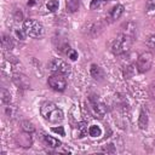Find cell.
Listing matches in <instances>:
<instances>
[{"label":"cell","instance_id":"obj_1","mask_svg":"<svg viewBox=\"0 0 155 155\" xmlns=\"http://www.w3.org/2000/svg\"><path fill=\"white\" fill-rule=\"evenodd\" d=\"M40 114L46 121H48L51 124H58L64 119L63 110L61 108H58L52 102L42 103L40 107Z\"/></svg>","mask_w":155,"mask_h":155},{"label":"cell","instance_id":"obj_2","mask_svg":"<svg viewBox=\"0 0 155 155\" xmlns=\"http://www.w3.org/2000/svg\"><path fill=\"white\" fill-rule=\"evenodd\" d=\"M132 42H133V38L127 35V34H124L121 33L111 44V52L115 54V56H121V54H125L130 51L131 46H132Z\"/></svg>","mask_w":155,"mask_h":155},{"label":"cell","instance_id":"obj_3","mask_svg":"<svg viewBox=\"0 0 155 155\" xmlns=\"http://www.w3.org/2000/svg\"><path fill=\"white\" fill-rule=\"evenodd\" d=\"M23 30H24L27 36H30L34 39L42 38L44 33H45L42 24L35 19H25L23 22Z\"/></svg>","mask_w":155,"mask_h":155},{"label":"cell","instance_id":"obj_4","mask_svg":"<svg viewBox=\"0 0 155 155\" xmlns=\"http://www.w3.org/2000/svg\"><path fill=\"white\" fill-rule=\"evenodd\" d=\"M48 69L53 74H59V75H69L71 73V67L63 59L61 58H53L48 62Z\"/></svg>","mask_w":155,"mask_h":155},{"label":"cell","instance_id":"obj_5","mask_svg":"<svg viewBox=\"0 0 155 155\" xmlns=\"http://www.w3.org/2000/svg\"><path fill=\"white\" fill-rule=\"evenodd\" d=\"M153 65V53L151 52H143L137 57V70L139 73L148 71Z\"/></svg>","mask_w":155,"mask_h":155},{"label":"cell","instance_id":"obj_6","mask_svg":"<svg viewBox=\"0 0 155 155\" xmlns=\"http://www.w3.org/2000/svg\"><path fill=\"white\" fill-rule=\"evenodd\" d=\"M47 84L53 91H57V92H63L67 88V80L64 79L63 75H59V74L51 75L47 80Z\"/></svg>","mask_w":155,"mask_h":155},{"label":"cell","instance_id":"obj_7","mask_svg":"<svg viewBox=\"0 0 155 155\" xmlns=\"http://www.w3.org/2000/svg\"><path fill=\"white\" fill-rule=\"evenodd\" d=\"M88 103H90V108L92 110V113L96 115V117L102 119L105 113H107V107L104 103H102L96 96H91L88 98Z\"/></svg>","mask_w":155,"mask_h":155},{"label":"cell","instance_id":"obj_8","mask_svg":"<svg viewBox=\"0 0 155 155\" xmlns=\"http://www.w3.org/2000/svg\"><path fill=\"white\" fill-rule=\"evenodd\" d=\"M16 143L22 148H30L33 144V138L29 132H24L16 136Z\"/></svg>","mask_w":155,"mask_h":155},{"label":"cell","instance_id":"obj_9","mask_svg":"<svg viewBox=\"0 0 155 155\" xmlns=\"http://www.w3.org/2000/svg\"><path fill=\"white\" fill-rule=\"evenodd\" d=\"M12 81L15 82L16 86H18L21 88H28L30 86V82H29L28 78L24 74H21V73H15L12 75Z\"/></svg>","mask_w":155,"mask_h":155},{"label":"cell","instance_id":"obj_10","mask_svg":"<svg viewBox=\"0 0 155 155\" xmlns=\"http://www.w3.org/2000/svg\"><path fill=\"white\" fill-rule=\"evenodd\" d=\"M87 131H88L87 124L85 121H81V122H79V124H76L74 126V128H73V136L75 138H84L87 134Z\"/></svg>","mask_w":155,"mask_h":155},{"label":"cell","instance_id":"obj_11","mask_svg":"<svg viewBox=\"0 0 155 155\" xmlns=\"http://www.w3.org/2000/svg\"><path fill=\"white\" fill-rule=\"evenodd\" d=\"M90 73H91V76H92L94 80H97V81H102V80L105 78L104 70H103L99 65H97V64H92V65H91Z\"/></svg>","mask_w":155,"mask_h":155},{"label":"cell","instance_id":"obj_12","mask_svg":"<svg viewBox=\"0 0 155 155\" xmlns=\"http://www.w3.org/2000/svg\"><path fill=\"white\" fill-rule=\"evenodd\" d=\"M124 11H125L124 5L116 4V5L110 10V12H109V18H110V21H116V19H119V18L122 16Z\"/></svg>","mask_w":155,"mask_h":155},{"label":"cell","instance_id":"obj_13","mask_svg":"<svg viewBox=\"0 0 155 155\" xmlns=\"http://www.w3.org/2000/svg\"><path fill=\"white\" fill-rule=\"evenodd\" d=\"M148 122H149V117H148V113L142 109L139 113V117H138V126L140 130H145L148 127Z\"/></svg>","mask_w":155,"mask_h":155},{"label":"cell","instance_id":"obj_14","mask_svg":"<svg viewBox=\"0 0 155 155\" xmlns=\"http://www.w3.org/2000/svg\"><path fill=\"white\" fill-rule=\"evenodd\" d=\"M1 45H2L4 50L11 51L13 48V40H12V38L10 35H7V34H4L2 39H1Z\"/></svg>","mask_w":155,"mask_h":155},{"label":"cell","instance_id":"obj_15","mask_svg":"<svg viewBox=\"0 0 155 155\" xmlns=\"http://www.w3.org/2000/svg\"><path fill=\"white\" fill-rule=\"evenodd\" d=\"M44 142H45L48 147H51V148H59V147L62 145L61 140H58V139L54 138V137L46 136V134H44Z\"/></svg>","mask_w":155,"mask_h":155},{"label":"cell","instance_id":"obj_16","mask_svg":"<svg viewBox=\"0 0 155 155\" xmlns=\"http://www.w3.org/2000/svg\"><path fill=\"white\" fill-rule=\"evenodd\" d=\"M122 33H124V34H127V35H130V36H132V38H134V35H136V25H134V23L127 22V23L124 25Z\"/></svg>","mask_w":155,"mask_h":155},{"label":"cell","instance_id":"obj_17","mask_svg":"<svg viewBox=\"0 0 155 155\" xmlns=\"http://www.w3.org/2000/svg\"><path fill=\"white\" fill-rule=\"evenodd\" d=\"M79 6H80L79 0H67L65 1V7H67V11H69V12H76L79 10Z\"/></svg>","mask_w":155,"mask_h":155},{"label":"cell","instance_id":"obj_18","mask_svg":"<svg viewBox=\"0 0 155 155\" xmlns=\"http://www.w3.org/2000/svg\"><path fill=\"white\" fill-rule=\"evenodd\" d=\"M21 128H22V131H24V132H29V133H33V132L35 131V126L33 125V122H30V121H28V120L22 121V124H21Z\"/></svg>","mask_w":155,"mask_h":155},{"label":"cell","instance_id":"obj_19","mask_svg":"<svg viewBox=\"0 0 155 155\" xmlns=\"http://www.w3.org/2000/svg\"><path fill=\"white\" fill-rule=\"evenodd\" d=\"M88 134H90L91 137H93V138L99 137V136L102 134V128H101L99 126H97V125H91V126L88 127Z\"/></svg>","mask_w":155,"mask_h":155},{"label":"cell","instance_id":"obj_20","mask_svg":"<svg viewBox=\"0 0 155 155\" xmlns=\"http://www.w3.org/2000/svg\"><path fill=\"white\" fill-rule=\"evenodd\" d=\"M0 97H1V102L4 104H10V102H11V94H10V92L6 88H1Z\"/></svg>","mask_w":155,"mask_h":155},{"label":"cell","instance_id":"obj_21","mask_svg":"<svg viewBox=\"0 0 155 155\" xmlns=\"http://www.w3.org/2000/svg\"><path fill=\"white\" fill-rule=\"evenodd\" d=\"M58 6H59V4H58V1H57V0H48V2L46 4L47 10H48V11H51V12L57 11V10H58Z\"/></svg>","mask_w":155,"mask_h":155},{"label":"cell","instance_id":"obj_22","mask_svg":"<svg viewBox=\"0 0 155 155\" xmlns=\"http://www.w3.org/2000/svg\"><path fill=\"white\" fill-rule=\"evenodd\" d=\"M147 46H148L149 48H151V50H155V34H153V35H150V36L148 38V40H147Z\"/></svg>","mask_w":155,"mask_h":155},{"label":"cell","instance_id":"obj_23","mask_svg":"<svg viewBox=\"0 0 155 155\" xmlns=\"http://www.w3.org/2000/svg\"><path fill=\"white\" fill-rule=\"evenodd\" d=\"M149 94H150V97L155 101V81H153V82L149 85Z\"/></svg>","mask_w":155,"mask_h":155},{"label":"cell","instance_id":"obj_24","mask_svg":"<svg viewBox=\"0 0 155 155\" xmlns=\"http://www.w3.org/2000/svg\"><path fill=\"white\" fill-rule=\"evenodd\" d=\"M68 57H69L71 61H76V59H78V52H76L75 50H71V48H70V51L68 52Z\"/></svg>","mask_w":155,"mask_h":155},{"label":"cell","instance_id":"obj_25","mask_svg":"<svg viewBox=\"0 0 155 155\" xmlns=\"http://www.w3.org/2000/svg\"><path fill=\"white\" fill-rule=\"evenodd\" d=\"M104 153H115V148H114V145L110 143V144H108V145H105L103 149H102Z\"/></svg>","mask_w":155,"mask_h":155},{"label":"cell","instance_id":"obj_26","mask_svg":"<svg viewBox=\"0 0 155 155\" xmlns=\"http://www.w3.org/2000/svg\"><path fill=\"white\" fill-rule=\"evenodd\" d=\"M155 8V0H147V10L151 11Z\"/></svg>","mask_w":155,"mask_h":155},{"label":"cell","instance_id":"obj_27","mask_svg":"<svg viewBox=\"0 0 155 155\" xmlns=\"http://www.w3.org/2000/svg\"><path fill=\"white\" fill-rule=\"evenodd\" d=\"M52 131L54 132V133H59L61 136H64L65 133H64V128L62 127V126H58V127H52Z\"/></svg>","mask_w":155,"mask_h":155},{"label":"cell","instance_id":"obj_28","mask_svg":"<svg viewBox=\"0 0 155 155\" xmlns=\"http://www.w3.org/2000/svg\"><path fill=\"white\" fill-rule=\"evenodd\" d=\"M101 2H102V0H92V2H91V10H94L96 7H99L101 6Z\"/></svg>","mask_w":155,"mask_h":155},{"label":"cell","instance_id":"obj_29","mask_svg":"<svg viewBox=\"0 0 155 155\" xmlns=\"http://www.w3.org/2000/svg\"><path fill=\"white\" fill-rule=\"evenodd\" d=\"M102 1H108V0H102Z\"/></svg>","mask_w":155,"mask_h":155}]
</instances>
